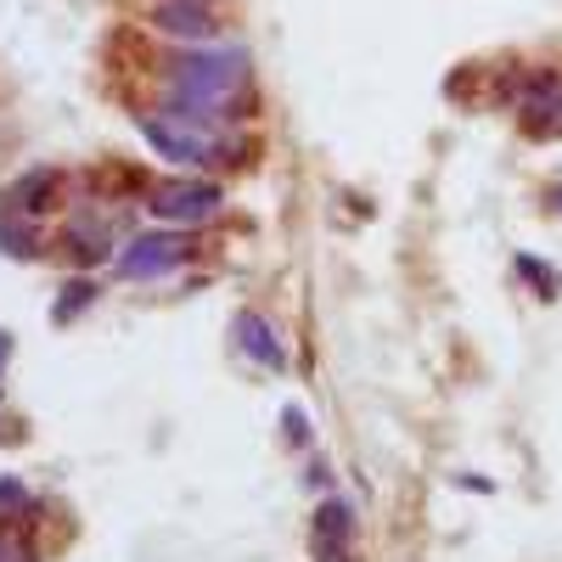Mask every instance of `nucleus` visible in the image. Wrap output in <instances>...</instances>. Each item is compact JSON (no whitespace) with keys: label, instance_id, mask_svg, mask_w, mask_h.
<instances>
[{"label":"nucleus","instance_id":"f257e3e1","mask_svg":"<svg viewBox=\"0 0 562 562\" xmlns=\"http://www.w3.org/2000/svg\"><path fill=\"white\" fill-rule=\"evenodd\" d=\"M169 119L180 124H214L231 113V102H248V57L243 45H220V52H180L169 63Z\"/></svg>","mask_w":562,"mask_h":562},{"label":"nucleus","instance_id":"f03ea898","mask_svg":"<svg viewBox=\"0 0 562 562\" xmlns=\"http://www.w3.org/2000/svg\"><path fill=\"white\" fill-rule=\"evenodd\" d=\"M220 203H225V192L214 180H175V186H158L153 192V214L175 220V225H203L220 214Z\"/></svg>","mask_w":562,"mask_h":562},{"label":"nucleus","instance_id":"7ed1b4c3","mask_svg":"<svg viewBox=\"0 0 562 562\" xmlns=\"http://www.w3.org/2000/svg\"><path fill=\"white\" fill-rule=\"evenodd\" d=\"M186 259V243L169 237V231H147V237H135L124 254H119V276L124 281H153L164 270H180Z\"/></svg>","mask_w":562,"mask_h":562},{"label":"nucleus","instance_id":"20e7f679","mask_svg":"<svg viewBox=\"0 0 562 562\" xmlns=\"http://www.w3.org/2000/svg\"><path fill=\"white\" fill-rule=\"evenodd\" d=\"M140 135L153 140V153L175 158V164H214L220 147L198 140V124H180V119H140Z\"/></svg>","mask_w":562,"mask_h":562},{"label":"nucleus","instance_id":"39448f33","mask_svg":"<svg viewBox=\"0 0 562 562\" xmlns=\"http://www.w3.org/2000/svg\"><path fill=\"white\" fill-rule=\"evenodd\" d=\"M158 29L175 34L180 45H192V40H209L214 34V12H209V0H158L153 7Z\"/></svg>","mask_w":562,"mask_h":562},{"label":"nucleus","instance_id":"423d86ee","mask_svg":"<svg viewBox=\"0 0 562 562\" xmlns=\"http://www.w3.org/2000/svg\"><path fill=\"white\" fill-rule=\"evenodd\" d=\"M237 344H243V349H248L259 366H270V371L288 366V349L276 344V333H270V326H265L259 315H243V321H237Z\"/></svg>","mask_w":562,"mask_h":562},{"label":"nucleus","instance_id":"0eeeda50","mask_svg":"<svg viewBox=\"0 0 562 562\" xmlns=\"http://www.w3.org/2000/svg\"><path fill=\"white\" fill-rule=\"evenodd\" d=\"M349 529H355L349 506H344V501H321V512H315V540H321V551H326V557H338V551H344Z\"/></svg>","mask_w":562,"mask_h":562},{"label":"nucleus","instance_id":"6e6552de","mask_svg":"<svg viewBox=\"0 0 562 562\" xmlns=\"http://www.w3.org/2000/svg\"><path fill=\"white\" fill-rule=\"evenodd\" d=\"M68 254L85 265V259H102L108 254V225L102 220H74L68 225Z\"/></svg>","mask_w":562,"mask_h":562},{"label":"nucleus","instance_id":"1a4fd4ad","mask_svg":"<svg viewBox=\"0 0 562 562\" xmlns=\"http://www.w3.org/2000/svg\"><path fill=\"white\" fill-rule=\"evenodd\" d=\"M52 180H57L52 169H29V175L12 186V209H40L45 198H52Z\"/></svg>","mask_w":562,"mask_h":562},{"label":"nucleus","instance_id":"9d476101","mask_svg":"<svg viewBox=\"0 0 562 562\" xmlns=\"http://www.w3.org/2000/svg\"><path fill=\"white\" fill-rule=\"evenodd\" d=\"M90 299H97V288H90V281H68V288L57 293V321H74Z\"/></svg>","mask_w":562,"mask_h":562},{"label":"nucleus","instance_id":"9b49d317","mask_svg":"<svg viewBox=\"0 0 562 562\" xmlns=\"http://www.w3.org/2000/svg\"><path fill=\"white\" fill-rule=\"evenodd\" d=\"M518 270H524V281H535V288H540L546 299H557V276H551V265H546V259H535V254H518Z\"/></svg>","mask_w":562,"mask_h":562},{"label":"nucleus","instance_id":"f8f14e48","mask_svg":"<svg viewBox=\"0 0 562 562\" xmlns=\"http://www.w3.org/2000/svg\"><path fill=\"white\" fill-rule=\"evenodd\" d=\"M0 248H7L12 259H29V254H34V237H29L18 220H0Z\"/></svg>","mask_w":562,"mask_h":562},{"label":"nucleus","instance_id":"ddd939ff","mask_svg":"<svg viewBox=\"0 0 562 562\" xmlns=\"http://www.w3.org/2000/svg\"><path fill=\"white\" fill-rule=\"evenodd\" d=\"M0 512H29V490L18 479H0Z\"/></svg>","mask_w":562,"mask_h":562},{"label":"nucleus","instance_id":"4468645a","mask_svg":"<svg viewBox=\"0 0 562 562\" xmlns=\"http://www.w3.org/2000/svg\"><path fill=\"white\" fill-rule=\"evenodd\" d=\"M0 562H34V557H29V546L18 535H0Z\"/></svg>","mask_w":562,"mask_h":562},{"label":"nucleus","instance_id":"2eb2a0df","mask_svg":"<svg viewBox=\"0 0 562 562\" xmlns=\"http://www.w3.org/2000/svg\"><path fill=\"white\" fill-rule=\"evenodd\" d=\"M288 434H293V439H310V428H304V416H299V411H288Z\"/></svg>","mask_w":562,"mask_h":562},{"label":"nucleus","instance_id":"dca6fc26","mask_svg":"<svg viewBox=\"0 0 562 562\" xmlns=\"http://www.w3.org/2000/svg\"><path fill=\"white\" fill-rule=\"evenodd\" d=\"M7 355H12V333H0V371H7Z\"/></svg>","mask_w":562,"mask_h":562},{"label":"nucleus","instance_id":"f3484780","mask_svg":"<svg viewBox=\"0 0 562 562\" xmlns=\"http://www.w3.org/2000/svg\"><path fill=\"white\" fill-rule=\"evenodd\" d=\"M546 203H551V209L562 214V186H551V198H546Z\"/></svg>","mask_w":562,"mask_h":562}]
</instances>
